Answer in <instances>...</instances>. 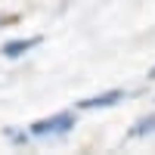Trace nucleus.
<instances>
[{"label": "nucleus", "mask_w": 155, "mask_h": 155, "mask_svg": "<svg viewBox=\"0 0 155 155\" xmlns=\"http://www.w3.org/2000/svg\"><path fill=\"white\" fill-rule=\"evenodd\" d=\"M74 112H56V115H50V118H41V121H34L31 124V137L34 140H62V137H68L74 130Z\"/></svg>", "instance_id": "1"}, {"label": "nucleus", "mask_w": 155, "mask_h": 155, "mask_svg": "<svg viewBox=\"0 0 155 155\" xmlns=\"http://www.w3.org/2000/svg\"><path fill=\"white\" fill-rule=\"evenodd\" d=\"M127 93L124 90H106V93H96V96H87L78 102V109L81 112H93V109H112V106H118V102L124 99Z\"/></svg>", "instance_id": "2"}, {"label": "nucleus", "mask_w": 155, "mask_h": 155, "mask_svg": "<svg viewBox=\"0 0 155 155\" xmlns=\"http://www.w3.org/2000/svg\"><path fill=\"white\" fill-rule=\"evenodd\" d=\"M41 44H44L41 34H34V37H16V41H6L0 53H3V59H22L25 53H31V50L41 47Z\"/></svg>", "instance_id": "3"}, {"label": "nucleus", "mask_w": 155, "mask_h": 155, "mask_svg": "<svg viewBox=\"0 0 155 155\" xmlns=\"http://www.w3.org/2000/svg\"><path fill=\"white\" fill-rule=\"evenodd\" d=\"M149 134H155V112H152V115H143V118L127 130V140H143V137H149Z\"/></svg>", "instance_id": "4"}, {"label": "nucleus", "mask_w": 155, "mask_h": 155, "mask_svg": "<svg viewBox=\"0 0 155 155\" xmlns=\"http://www.w3.org/2000/svg\"><path fill=\"white\" fill-rule=\"evenodd\" d=\"M3 137L9 140V143H19V146H25V143L31 140V134H25V130H16V127H6V130H3Z\"/></svg>", "instance_id": "5"}, {"label": "nucleus", "mask_w": 155, "mask_h": 155, "mask_svg": "<svg viewBox=\"0 0 155 155\" xmlns=\"http://www.w3.org/2000/svg\"><path fill=\"white\" fill-rule=\"evenodd\" d=\"M19 22V16H12V12H0V28L3 25H16Z\"/></svg>", "instance_id": "6"}, {"label": "nucleus", "mask_w": 155, "mask_h": 155, "mask_svg": "<svg viewBox=\"0 0 155 155\" xmlns=\"http://www.w3.org/2000/svg\"><path fill=\"white\" fill-rule=\"evenodd\" d=\"M149 78H155V68H152V71H149Z\"/></svg>", "instance_id": "7"}]
</instances>
